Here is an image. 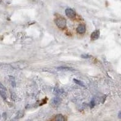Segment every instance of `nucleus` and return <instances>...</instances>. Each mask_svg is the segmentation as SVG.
<instances>
[{
    "instance_id": "nucleus-6",
    "label": "nucleus",
    "mask_w": 121,
    "mask_h": 121,
    "mask_svg": "<svg viewBox=\"0 0 121 121\" xmlns=\"http://www.w3.org/2000/svg\"><path fill=\"white\" fill-rule=\"evenodd\" d=\"M60 101H61V100H60V99L59 97H55L52 100V104L53 106L57 107V106L60 104Z\"/></svg>"
},
{
    "instance_id": "nucleus-7",
    "label": "nucleus",
    "mask_w": 121,
    "mask_h": 121,
    "mask_svg": "<svg viewBox=\"0 0 121 121\" xmlns=\"http://www.w3.org/2000/svg\"><path fill=\"white\" fill-rule=\"evenodd\" d=\"M53 120L57 121H64L65 119L64 117L62 114H57V115L55 116V118L53 119Z\"/></svg>"
},
{
    "instance_id": "nucleus-8",
    "label": "nucleus",
    "mask_w": 121,
    "mask_h": 121,
    "mask_svg": "<svg viewBox=\"0 0 121 121\" xmlns=\"http://www.w3.org/2000/svg\"><path fill=\"white\" fill-rule=\"evenodd\" d=\"M10 81L11 82V85H12L13 87H16V82H15V78L13 77V76H10Z\"/></svg>"
},
{
    "instance_id": "nucleus-11",
    "label": "nucleus",
    "mask_w": 121,
    "mask_h": 121,
    "mask_svg": "<svg viewBox=\"0 0 121 121\" xmlns=\"http://www.w3.org/2000/svg\"><path fill=\"white\" fill-rule=\"evenodd\" d=\"M22 116H23V113L21 112H18V113H17V117H16V118L17 119L21 118V117H22Z\"/></svg>"
},
{
    "instance_id": "nucleus-5",
    "label": "nucleus",
    "mask_w": 121,
    "mask_h": 121,
    "mask_svg": "<svg viewBox=\"0 0 121 121\" xmlns=\"http://www.w3.org/2000/svg\"><path fill=\"white\" fill-rule=\"evenodd\" d=\"M77 32L79 34H83L86 31V27L84 24H80L79 25L78 27H77Z\"/></svg>"
},
{
    "instance_id": "nucleus-15",
    "label": "nucleus",
    "mask_w": 121,
    "mask_h": 121,
    "mask_svg": "<svg viewBox=\"0 0 121 121\" xmlns=\"http://www.w3.org/2000/svg\"><path fill=\"white\" fill-rule=\"evenodd\" d=\"M118 117H119V118L121 119V111L119 112V114H118Z\"/></svg>"
},
{
    "instance_id": "nucleus-13",
    "label": "nucleus",
    "mask_w": 121,
    "mask_h": 121,
    "mask_svg": "<svg viewBox=\"0 0 121 121\" xmlns=\"http://www.w3.org/2000/svg\"><path fill=\"white\" fill-rule=\"evenodd\" d=\"M95 105V102L94 100H92L90 102V107L91 108H93Z\"/></svg>"
},
{
    "instance_id": "nucleus-4",
    "label": "nucleus",
    "mask_w": 121,
    "mask_h": 121,
    "mask_svg": "<svg viewBox=\"0 0 121 121\" xmlns=\"http://www.w3.org/2000/svg\"><path fill=\"white\" fill-rule=\"evenodd\" d=\"M99 35H100L99 30H95L91 35V39L92 40V41H95V40L98 39L99 37Z\"/></svg>"
},
{
    "instance_id": "nucleus-2",
    "label": "nucleus",
    "mask_w": 121,
    "mask_h": 121,
    "mask_svg": "<svg viewBox=\"0 0 121 121\" xmlns=\"http://www.w3.org/2000/svg\"><path fill=\"white\" fill-rule=\"evenodd\" d=\"M65 15H67V17L68 18H70V19H74V18H75L76 16L75 11L72 9H67L65 10Z\"/></svg>"
},
{
    "instance_id": "nucleus-12",
    "label": "nucleus",
    "mask_w": 121,
    "mask_h": 121,
    "mask_svg": "<svg viewBox=\"0 0 121 121\" xmlns=\"http://www.w3.org/2000/svg\"><path fill=\"white\" fill-rule=\"evenodd\" d=\"M58 69H59V70H72V69H71L69 67H58Z\"/></svg>"
},
{
    "instance_id": "nucleus-9",
    "label": "nucleus",
    "mask_w": 121,
    "mask_h": 121,
    "mask_svg": "<svg viewBox=\"0 0 121 121\" xmlns=\"http://www.w3.org/2000/svg\"><path fill=\"white\" fill-rule=\"evenodd\" d=\"M74 81L75 82L76 84H78V85H79L80 86H82V87H85V85H84V84L83 83V82L81 81H79V80H77V79H74Z\"/></svg>"
},
{
    "instance_id": "nucleus-3",
    "label": "nucleus",
    "mask_w": 121,
    "mask_h": 121,
    "mask_svg": "<svg viewBox=\"0 0 121 121\" xmlns=\"http://www.w3.org/2000/svg\"><path fill=\"white\" fill-rule=\"evenodd\" d=\"M0 91H1V96L3 98L4 100H6L7 99V91L6 88L4 87V85L2 84H0Z\"/></svg>"
},
{
    "instance_id": "nucleus-10",
    "label": "nucleus",
    "mask_w": 121,
    "mask_h": 121,
    "mask_svg": "<svg viewBox=\"0 0 121 121\" xmlns=\"http://www.w3.org/2000/svg\"><path fill=\"white\" fill-rule=\"evenodd\" d=\"M64 91L60 89H55L54 90V93L56 94V95H60V94L62 93Z\"/></svg>"
},
{
    "instance_id": "nucleus-1",
    "label": "nucleus",
    "mask_w": 121,
    "mask_h": 121,
    "mask_svg": "<svg viewBox=\"0 0 121 121\" xmlns=\"http://www.w3.org/2000/svg\"><path fill=\"white\" fill-rule=\"evenodd\" d=\"M55 24H56L58 28L60 29H64L66 27L67 22L65 19L62 17H59L55 19Z\"/></svg>"
},
{
    "instance_id": "nucleus-14",
    "label": "nucleus",
    "mask_w": 121,
    "mask_h": 121,
    "mask_svg": "<svg viewBox=\"0 0 121 121\" xmlns=\"http://www.w3.org/2000/svg\"><path fill=\"white\" fill-rule=\"evenodd\" d=\"M81 57L83 58H85V59H87V58H90L91 56H90V55H82Z\"/></svg>"
}]
</instances>
